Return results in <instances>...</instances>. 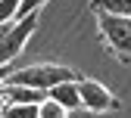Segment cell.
Wrapping results in <instances>:
<instances>
[{"instance_id": "obj_4", "label": "cell", "mask_w": 131, "mask_h": 118, "mask_svg": "<svg viewBox=\"0 0 131 118\" xmlns=\"http://www.w3.org/2000/svg\"><path fill=\"white\" fill-rule=\"evenodd\" d=\"M35 28H38V12H31V16H22V19H16L13 28L6 31V37L0 41V65H9L16 56L25 50L28 37L35 34Z\"/></svg>"}, {"instance_id": "obj_5", "label": "cell", "mask_w": 131, "mask_h": 118, "mask_svg": "<svg viewBox=\"0 0 131 118\" xmlns=\"http://www.w3.org/2000/svg\"><path fill=\"white\" fill-rule=\"evenodd\" d=\"M44 99H47V90H35V87H25V84L6 81L0 87V106H6V103H44Z\"/></svg>"}, {"instance_id": "obj_3", "label": "cell", "mask_w": 131, "mask_h": 118, "mask_svg": "<svg viewBox=\"0 0 131 118\" xmlns=\"http://www.w3.org/2000/svg\"><path fill=\"white\" fill-rule=\"evenodd\" d=\"M78 90H81V106L91 115H103V112L122 109V99L112 93L106 84L94 81V78H78Z\"/></svg>"}, {"instance_id": "obj_2", "label": "cell", "mask_w": 131, "mask_h": 118, "mask_svg": "<svg viewBox=\"0 0 131 118\" xmlns=\"http://www.w3.org/2000/svg\"><path fill=\"white\" fill-rule=\"evenodd\" d=\"M97 31H100L109 53L122 65H131V16L97 12Z\"/></svg>"}, {"instance_id": "obj_1", "label": "cell", "mask_w": 131, "mask_h": 118, "mask_svg": "<svg viewBox=\"0 0 131 118\" xmlns=\"http://www.w3.org/2000/svg\"><path fill=\"white\" fill-rule=\"evenodd\" d=\"M78 78H81L78 72H72L69 65H59V62H31L22 69H13L9 75L13 84H25V87H35V90H53L56 84L78 81Z\"/></svg>"}, {"instance_id": "obj_8", "label": "cell", "mask_w": 131, "mask_h": 118, "mask_svg": "<svg viewBox=\"0 0 131 118\" xmlns=\"http://www.w3.org/2000/svg\"><path fill=\"white\" fill-rule=\"evenodd\" d=\"M94 16L97 12H109V16H131V0H91L88 6Z\"/></svg>"}, {"instance_id": "obj_7", "label": "cell", "mask_w": 131, "mask_h": 118, "mask_svg": "<svg viewBox=\"0 0 131 118\" xmlns=\"http://www.w3.org/2000/svg\"><path fill=\"white\" fill-rule=\"evenodd\" d=\"M0 118H41V103H6L0 106Z\"/></svg>"}, {"instance_id": "obj_11", "label": "cell", "mask_w": 131, "mask_h": 118, "mask_svg": "<svg viewBox=\"0 0 131 118\" xmlns=\"http://www.w3.org/2000/svg\"><path fill=\"white\" fill-rule=\"evenodd\" d=\"M9 75H13V65H0V87L9 81Z\"/></svg>"}, {"instance_id": "obj_9", "label": "cell", "mask_w": 131, "mask_h": 118, "mask_svg": "<svg viewBox=\"0 0 131 118\" xmlns=\"http://www.w3.org/2000/svg\"><path fill=\"white\" fill-rule=\"evenodd\" d=\"M41 118H69V109H66L62 103H56L53 96H47L41 103Z\"/></svg>"}, {"instance_id": "obj_6", "label": "cell", "mask_w": 131, "mask_h": 118, "mask_svg": "<svg viewBox=\"0 0 131 118\" xmlns=\"http://www.w3.org/2000/svg\"><path fill=\"white\" fill-rule=\"evenodd\" d=\"M47 96H53L56 103H62L66 109H84L81 106V90H78V81H62V84H56L53 90H47Z\"/></svg>"}, {"instance_id": "obj_10", "label": "cell", "mask_w": 131, "mask_h": 118, "mask_svg": "<svg viewBox=\"0 0 131 118\" xmlns=\"http://www.w3.org/2000/svg\"><path fill=\"white\" fill-rule=\"evenodd\" d=\"M44 3H47V0H22V6H19V19H22V16H31V12H38Z\"/></svg>"}]
</instances>
